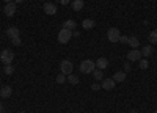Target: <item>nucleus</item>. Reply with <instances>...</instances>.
Returning <instances> with one entry per match:
<instances>
[{
	"label": "nucleus",
	"mask_w": 157,
	"mask_h": 113,
	"mask_svg": "<svg viewBox=\"0 0 157 113\" xmlns=\"http://www.w3.org/2000/svg\"><path fill=\"white\" fill-rule=\"evenodd\" d=\"M78 69H80L82 74H91V72L96 69V61L86 58V60H83V61L80 63V68H78Z\"/></svg>",
	"instance_id": "nucleus-1"
},
{
	"label": "nucleus",
	"mask_w": 157,
	"mask_h": 113,
	"mask_svg": "<svg viewBox=\"0 0 157 113\" xmlns=\"http://www.w3.org/2000/svg\"><path fill=\"white\" fill-rule=\"evenodd\" d=\"M0 60H2L3 65H11L13 60H14V52L11 49H3L0 52Z\"/></svg>",
	"instance_id": "nucleus-2"
},
{
	"label": "nucleus",
	"mask_w": 157,
	"mask_h": 113,
	"mask_svg": "<svg viewBox=\"0 0 157 113\" xmlns=\"http://www.w3.org/2000/svg\"><path fill=\"white\" fill-rule=\"evenodd\" d=\"M71 38H72V32H71V30L61 28V30L58 32V43H60V44H68Z\"/></svg>",
	"instance_id": "nucleus-3"
},
{
	"label": "nucleus",
	"mask_w": 157,
	"mask_h": 113,
	"mask_svg": "<svg viewBox=\"0 0 157 113\" xmlns=\"http://www.w3.org/2000/svg\"><path fill=\"white\" fill-rule=\"evenodd\" d=\"M72 69H74L72 61H69V60H63V61L60 63V72H61V74L69 75V74H72Z\"/></svg>",
	"instance_id": "nucleus-4"
},
{
	"label": "nucleus",
	"mask_w": 157,
	"mask_h": 113,
	"mask_svg": "<svg viewBox=\"0 0 157 113\" xmlns=\"http://www.w3.org/2000/svg\"><path fill=\"white\" fill-rule=\"evenodd\" d=\"M107 38H109L110 43H118V41H120V38H121V32L118 28H115V27H112L107 32Z\"/></svg>",
	"instance_id": "nucleus-5"
},
{
	"label": "nucleus",
	"mask_w": 157,
	"mask_h": 113,
	"mask_svg": "<svg viewBox=\"0 0 157 113\" xmlns=\"http://www.w3.org/2000/svg\"><path fill=\"white\" fill-rule=\"evenodd\" d=\"M16 9H17V6H16V3L14 2H10V3H6L5 6H3V13L8 16V17H13L16 14Z\"/></svg>",
	"instance_id": "nucleus-6"
},
{
	"label": "nucleus",
	"mask_w": 157,
	"mask_h": 113,
	"mask_svg": "<svg viewBox=\"0 0 157 113\" xmlns=\"http://www.w3.org/2000/svg\"><path fill=\"white\" fill-rule=\"evenodd\" d=\"M127 58H129V61H138V60L141 58V52H140L138 49H132V50L127 54Z\"/></svg>",
	"instance_id": "nucleus-7"
},
{
	"label": "nucleus",
	"mask_w": 157,
	"mask_h": 113,
	"mask_svg": "<svg viewBox=\"0 0 157 113\" xmlns=\"http://www.w3.org/2000/svg\"><path fill=\"white\" fill-rule=\"evenodd\" d=\"M115 80L113 79H104L102 80V83H101V86L104 88V90H107V91H110V90H113V88H115Z\"/></svg>",
	"instance_id": "nucleus-8"
},
{
	"label": "nucleus",
	"mask_w": 157,
	"mask_h": 113,
	"mask_svg": "<svg viewBox=\"0 0 157 113\" xmlns=\"http://www.w3.org/2000/svg\"><path fill=\"white\" fill-rule=\"evenodd\" d=\"M11 94H13V88L10 85H5V86L0 88V96H2L3 99H8Z\"/></svg>",
	"instance_id": "nucleus-9"
},
{
	"label": "nucleus",
	"mask_w": 157,
	"mask_h": 113,
	"mask_svg": "<svg viewBox=\"0 0 157 113\" xmlns=\"http://www.w3.org/2000/svg\"><path fill=\"white\" fill-rule=\"evenodd\" d=\"M44 13L49 16H54L57 14V6L54 3H44Z\"/></svg>",
	"instance_id": "nucleus-10"
},
{
	"label": "nucleus",
	"mask_w": 157,
	"mask_h": 113,
	"mask_svg": "<svg viewBox=\"0 0 157 113\" xmlns=\"http://www.w3.org/2000/svg\"><path fill=\"white\" fill-rule=\"evenodd\" d=\"M116 83H121V82H124L126 80V72L124 71H116L115 74H113V77H112Z\"/></svg>",
	"instance_id": "nucleus-11"
},
{
	"label": "nucleus",
	"mask_w": 157,
	"mask_h": 113,
	"mask_svg": "<svg viewBox=\"0 0 157 113\" xmlns=\"http://www.w3.org/2000/svg\"><path fill=\"white\" fill-rule=\"evenodd\" d=\"M107 66H109V60L107 58H104V57H101V58H98L96 60V68L98 69H107Z\"/></svg>",
	"instance_id": "nucleus-12"
},
{
	"label": "nucleus",
	"mask_w": 157,
	"mask_h": 113,
	"mask_svg": "<svg viewBox=\"0 0 157 113\" xmlns=\"http://www.w3.org/2000/svg\"><path fill=\"white\" fill-rule=\"evenodd\" d=\"M63 28H66V30H71V32H74V30L77 28V22H75V21H72V19L64 21V22H63Z\"/></svg>",
	"instance_id": "nucleus-13"
},
{
	"label": "nucleus",
	"mask_w": 157,
	"mask_h": 113,
	"mask_svg": "<svg viewBox=\"0 0 157 113\" xmlns=\"http://www.w3.org/2000/svg\"><path fill=\"white\" fill-rule=\"evenodd\" d=\"M6 35H8L10 40H13V38H17V36L21 35V32H19L17 27H10V28L6 30Z\"/></svg>",
	"instance_id": "nucleus-14"
},
{
	"label": "nucleus",
	"mask_w": 157,
	"mask_h": 113,
	"mask_svg": "<svg viewBox=\"0 0 157 113\" xmlns=\"http://www.w3.org/2000/svg\"><path fill=\"white\" fill-rule=\"evenodd\" d=\"M140 52H141V57H151V55H152V46H151V44L143 46Z\"/></svg>",
	"instance_id": "nucleus-15"
},
{
	"label": "nucleus",
	"mask_w": 157,
	"mask_h": 113,
	"mask_svg": "<svg viewBox=\"0 0 157 113\" xmlns=\"http://www.w3.org/2000/svg\"><path fill=\"white\" fill-rule=\"evenodd\" d=\"M94 25H96L94 19H85V21L82 22V27H83L85 30H91V28H94Z\"/></svg>",
	"instance_id": "nucleus-16"
},
{
	"label": "nucleus",
	"mask_w": 157,
	"mask_h": 113,
	"mask_svg": "<svg viewBox=\"0 0 157 113\" xmlns=\"http://www.w3.org/2000/svg\"><path fill=\"white\" fill-rule=\"evenodd\" d=\"M127 44H129L130 47H132V49H138V46H140V41H138V38H137V36H129Z\"/></svg>",
	"instance_id": "nucleus-17"
},
{
	"label": "nucleus",
	"mask_w": 157,
	"mask_h": 113,
	"mask_svg": "<svg viewBox=\"0 0 157 113\" xmlns=\"http://www.w3.org/2000/svg\"><path fill=\"white\" fill-rule=\"evenodd\" d=\"M72 8H74V11H80L83 8V0H74V2H72Z\"/></svg>",
	"instance_id": "nucleus-18"
},
{
	"label": "nucleus",
	"mask_w": 157,
	"mask_h": 113,
	"mask_svg": "<svg viewBox=\"0 0 157 113\" xmlns=\"http://www.w3.org/2000/svg\"><path fill=\"white\" fill-rule=\"evenodd\" d=\"M93 77L96 79V80H104V72H102V69H94L93 71Z\"/></svg>",
	"instance_id": "nucleus-19"
},
{
	"label": "nucleus",
	"mask_w": 157,
	"mask_h": 113,
	"mask_svg": "<svg viewBox=\"0 0 157 113\" xmlns=\"http://www.w3.org/2000/svg\"><path fill=\"white\" fill-rule=\"evenodd\" d=\"M138 66H140V69H148L149 68V61L146 58H140L138 60Z\"/></svg>",
	"instance_id": "nucleus-20"
},
{
	"label": "nucleus",
	"mask_w": 157,
	"mask_h": 113,
	"mask_svg": "<svg viewBox=\"0 0 157 113\" xmlns=\"http://www.w3.org/2000/svg\"><path fill=\"white\" fill-rule=\"evenodd\" d=\"M66 80H68L71 85H77V83H78V77H77V75H74V74H69Z\"/></svg>",
	"instance_id": "nucleus-21"
},
{
	"label": "nucleus",
	"mask_w": 157,
	"mask_h": 113,
	"mask_svg": "<svg viewBox=\"0 0 157 113\" xmlns=\"http://www.w3.org/2000/svg\"><path fill=\"white\" fill-rule=\"evenodd\" d=\"M149 43L151 44H155L157 43V30H154V32L149 33Z\"/></svg>",
	"instance_id": "nucleus-22"
},
{
	"label": "nucleus",
	"mask_w": 157,
	"mask_h": 113,
	"mask_svg": "<svg viewBox=\"0 0 157 113\" xmlns=\"http://www.w3.org/2000/svg\"><path fill=\"white\" fill-rule=\"evenodd\" d=\"M3 72H5L6 75H11L13 72H14V68H13V65H5V68H3Z\"/></svg>",
	"instance_id": "nucleus-23"
},
{
	"label": "nucleus",
	"mask_w": 157,
	"mask_h": 113,
	"mask_svg": "<svg viewBox=\"0 0 157 113\" xmlns=\"http://www.w3.org/2000/svg\"><path fill=\"white\" fill-rule=\"evenodd\" d=\"M55 80H57V83H60V85H61V83H64V82H66V75L60 72V74L57 75V79H55Z\"/></svg>",
	"instance_id": "nucleus-24"
},
{
	"label": "nucleus",
	"mask_w": 157,
	"mask_h": 113,
	"mask_svg": "<svg viewBox=\"0 0 157 113\" xmlns=\"http://www.w3.org/2000/svg\"><path fill=\"white\" fill-rule=\"evenodd\" d=\"M11 43H13V46H21V44H22V41H21V36H17V38H13Z\"/></svg>",
	"instance_id": "nucleus-25"
},
{
	"label": "nucleus",
	"mask_w": 157,
	"mask_h": 113,
	"mask_svg": "<svg viewBox=\"0 0 157 113\" xmlns=\"http://www.w3.org/2000/svg\"><path fill=\"white\" fill-rule=\"evenodd\" d=\"M127 40H129V36L121 35V38H120V41H118V43H121V44H127Z\"/></svg>",
	"instance_id": "nucleus-26"
},
{
	"label": "nucleus",
	"mask_w": 157,
	"mask_h": 113,
	"mask_svg": "<svg viewBox=\"0 0 157 113\" xmlns=\"http://www.w3.org/2000/svg\"><path fill=\"white\" fill-rule=\"evenodd\" d=\"M101 88H102V86H101L99 83H93V85H91V90H93V91H99Z\"/></svg>",
	"instance_id": "nucleus-27"
},
{
	"label": "nucleus",
	"mask_w": 157,
	"mask_h": 113,
	"mask_svg": "<svg viewBox=\"0 0 157 113\" xmlns=\"http://www.w3.org/2000/svg\"><path fill=\"white\" fill-rule=\"evenodd\" d=\"M130 69H132V68H130V65H129V63H126V65H124V72H129Z\"/></svg>",
	"instance_id": "nucleus-28"
},
{
	"label": "nucleus",
	"mask_w": 157,
	"mask_h": 113,
	"mask_svg": "<svg viewBox=\"0 0 157 113\" xmlns=\"http://www.w3.org/2000/svg\"><path fill=\"white\" fill-rule=\"evenodd\" d=\"M72 36H75V38H78V36H80V32H75V30H74V32H72Z\"/></svg>",
	"instance_id": "nucleus-29"
},
{
	"label": "nucleus",
	"mask_w": 157,
	"mask_h": 113,
	"mask_svg": "<svg viewBox=\"0 0 157 113\" xmlns=\"http://www.w3.org/2000/svg\"><path fill=\"white\" fill-rule=\"evenodd\" d=\"M60 3H61V5H68L69 0H60Z\"/></svg>",
	"instance_id": "nucleus-30"
},
{
	"label": "nucleus",
	"mask_w": 157,
	"mask_h": 113,
	"mask_svg": "<svg viewBox=\"0 0 157 113\" xmlns=\"http://www.w3.org/2000/svg\"><path fill=\"white\" fill-rule=\"evenodd\" d=\"M24 0H14V3H22Z\"/></svg>",
	"instance_id": "nucleus-31"
},
{
	"label": "nucleus",
	"mask_w": 157,
	"mask_h": 113,
	"mask_svg": "<svg viewBox=\"0 0 157 113\" xmlns=\"http://www.w3.org/2000/svg\"><path fill=\"white\" fill-rule=\"evenodd\" d=\"M0 111H3V105H2V102H0Z\"/></svg>",
	"instance_id": "nucleus-32"
},
{
	"label": "nucleus",
	"mask_w": 157,
	"mask_h": 113,
	"mask_svg": "<svg viewBox=\"0 0 157 113\" xmlns=\"http://www.w3.org/2000/svg\"><path fill=\"white\" fill-rule=\"evenodd\" d=\"M5 2H6V3H10V2H14V0H5Z\"/></svg>",
	"instance_id": "nucleus-33"
},
{
	"label": "nucleus",
	"mask_w": 157,
	"mask_h": 113,
	"mask_svg": "<svg viewBox=\"0 0 157 113\" xmlns=\"http://www.w3.org/2000/svg\"><path fill=\"white\" fill-rule=\"evenodd\" d=\"M130 113H137V111H135V110H130Z\"/></svg>",
	"instance_id": "nucleus-34"
},
{
	"label": "nucleus",
	"mask_w": 157,
	"mask_h": 113,
	"mask_svg": "<svg viewBox=\"0 0 157 113\" xmlns=\"http://www.w3.org/2000/svg\"><path fill=\"white\" fill-rule=\"evenodd\" d=\"M0 113H8V111H0Z\"/></svg>",
	"instance_id": "nucleus-35"
},
{
	"label": "nucleus",
	"mask_w": 157,
	"mask_h": 113,
	"mask_svg": "<svg viewBox=\"0 0 157 113\" xmlns=\"http://www.w3.org/2000/svg\"><path fill=\"white\" fill-rule=\"evenodd\" d=\"M154 113H157V110H155V111H154Z\"/></svg>",
	"instance_id": "nucleus-36"
},
{
	"label": "nucleus",
	"mask_w": 157,
	"mask_h": 113,
	"mask_svg": "<svg viewBox=\"0 0 157 113\" xmlns=\"http://www.w3.org/2000/svg\"><path fill=\"white\" fill-rule=\"evenodd\" d=\"M21 113H25V111H21Z\"/></svg>",
	"instance_id": "nucleus-37"
},
{
	"label": "nucleus",
	"mask_w": 157,
	"mask_h": 113,
	"mask_svg": "<svg viewBox=\"0 0 157 113\" xmlns=\"http://www.w3.org/2000/svg\"><path fill=\"white\" fill-rule=\"evenodd\" d=\"M58 2H60V0H58Z\"/></svg>",
	"instance_id": "nucleus-38"
}]
</instances>
